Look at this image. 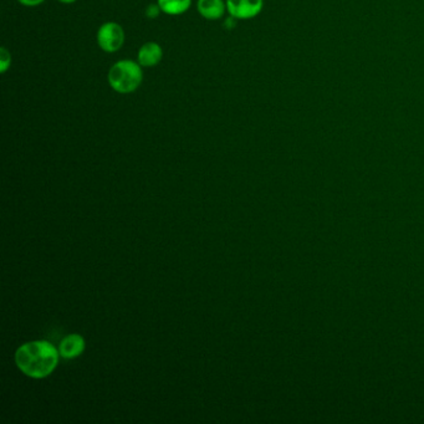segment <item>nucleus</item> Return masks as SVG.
<instances>
[{
  "instance_id": "11",
  "label": "nucleus",
  "mask_w": 424,
  "mask_h": 424,
  "mask_svg": "<svg viewBox=\"0 0 424 424\" xmlns=\"http://www.w3.org/2000/svg\"><path fill=\"white\" fill-rule=\"evenodd\" d=\"M21 6H38L43 4L45 0H18Z\"/></svg>"
},
{
  "instance_id": "7",
  "label": "nucleus",
  "mask_w": 424,
  "mask_h": 424,
  "mask_svg": "<svg viewBox=\"0 0 424 424\" xmlns=\"http://www.w3.org/2000/svg\"><path fill=\"white\" fill-rule=\"evenodd\" d=\"M85 349V341L80 335H69L60 344V355L64 359H75Z\"/></svg>"
},
{
  "instance_id": "6",
  "label": "nucleus",
  "mask_w": 424,
  "mask_h": 424,
  "mask_svg": "<svg viewBox=\"0 0 424 424\" xmlns=\"http://www.w3.org/2000/svg\"><path fill=\"white\" fill-rule=\"evenodd\" d=\"M197 8L204 19L218 21L227 11V3L223 0H198Z\"/></svg>"
},
{
  "instance_id": "9",
  "label": "nucleus",
  "mask_w": 424,
  "mask_h": 424,
  "mask_svg": "<svg viewBox=\"0 0 424 424\" xmlns=\"http://www.w3.org/2000/svg\"><path fill=\"white\" fill-rule=\"evenodd\" d=\"M11 65V52L6 48L0 49V71L1 74H6Z\"/></svg>"
},
{
  "instance_id": "10",
  "label": "nucleus",
  "mask_w": 424,
  "mask_h": 424,
  "mask_svg": "<svg viewBox=\"0 0 424 424\" xmlns=\"http://www.w3.org/2000/svg\"><path fill=\"white\" fill-rule=\"evenodd\" d=\"M161 11V8L158 6V3L157 4H151V6H147L146 16L150 19H156L157 16H160Z\"/></svg>"
},
{
  "instance_id": "1",
  "label": "nucleus",
  "mask_w": 424,
  "mask_h": 424,
  "mask_svg": "<svg viewBox=\"0 0 424 424\" xmlns=\"http://www.w3.org/2000/svg\"><path fill=\"white\" fill-rule=\"evenodd\" d=\"M18 367L29 377L44 379L55 369L59 352L46 341H34L23 345L16 355Z\"/></svg>"
},
{
  "instance_id": "12",
  "label": "nucleus",
  "mask_w": 424,
  "mask_h": 424,
  "mask_svg": "<svg viewBox=\"0 0 424 424\" xmlns=\"http://www.w3.org/2000/svg\"><path fill=\"white\" fill-rule=\"evenodd\" d=\"M60 3H64V4H72V3H75L76 0H59Z\"/></svg>"
},
{
  "instance_id": "3",
  "label": "nucleus",
  "mask_w": 424,
  "mask_h": 424,
  "mask_svg": "<svg viewBox=\"0 0 424 424\" xmlns=\"http://www.w3.org/2000/svg\"><path fill=\"white\" fill-rule=\"evenodd\" d=\"M97 44L105 52H116L125 43V31L120 24L108 21L100 26L97 30Z\"/></svg>"
},
{
  "instance_id": "4",
  "label": "nucleus",
  "mask_w": 424,
  "mask_h": 424,
  "mask_svg": "<svg viewBox=\"0 0 424 424\" xmlns=\"http://www.w3.org/2000/svg\"><path fill=\"white\" fill-rule=\"evenodd\" d=\"M227 11L238 21L252 19L263 11L264 0H227Z\"/></svg>"
},
{
  "instance_id": "2",
  "label": "nucleus",
  "mask_w": 424,
  "mask_h": 424,
  "mask_svg": "<svg viewBox=\"0 0 424 424\" xmlns=\"http://www.w3.org/2000/svg\"><path fill=\"white\" fill-rule=\"evenodd\" d=\"M107 80L113 91L122 95L132 94L141 87L143 80L142 66L138 64V61H117L108 71Z\"/></svg>"
},
{
  "instance_id": "8",
  "label": "nucleus",
  "mask_w": 424,
  "mask_h": 424,
  "mask_svg": "<svg viewBox=\"0 0 424 424\" xmlns=\"http://www.w3.org/2000/svg\"><path fill=\"white\" fill-rule=\"evenodd\" d=\"M162 13L167 16H182L192 6V0H158Z\"/></svg>"
},
{
  "instance_id": "5",
  "label": "nucleus",
  "mask_w": 424,
  "mask_h": 424,
  "mask_svg": "<svg viewBox=\"0 0 424 424\" xmlns=\"http://www.w3.org/2000/svg\"><path fill=\"white\" fill-rule=\"evenodd\" d=\"M163 50L161 45L155 41H148L140 48L137 54V61L142 67H153L161 62Z\"/></svg>"
}]
</instances>
